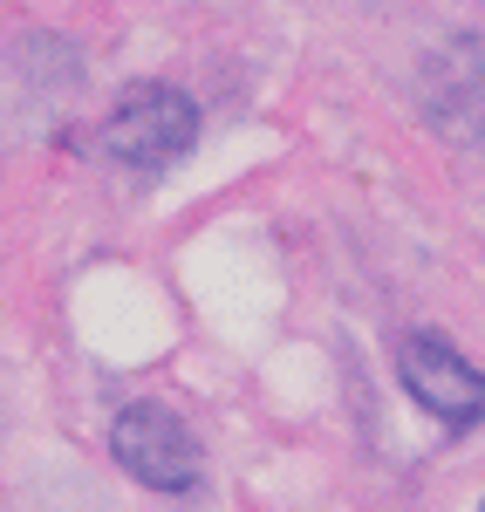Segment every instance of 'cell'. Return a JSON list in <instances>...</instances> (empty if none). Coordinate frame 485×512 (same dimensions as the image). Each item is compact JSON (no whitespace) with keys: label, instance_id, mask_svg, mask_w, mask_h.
<instances>
[{"label":"cell","instance_id":"cell-1","mask_svg":"<svg viewBox=\"0 0 485 512\" xmlns=\"http://www.w3.org/2000/svg\"><path fill=\"white\" fill-rule=\"evenodd\" d=\"M192 144H199V110H192V96L171 89V82L130 89L117 110H110V123H103V151H110L123 171H171Z\"/></svg>","mask_w":485,"mask_h":512},{"label":"cell","instance_id":"cell-2","mask_svg":"<svg viewBox=\"0 0 485 512\" xmlns=\"http://www.w3.org/2000/svg\"><path fill=\"white\" fill-rule=\"evenodd\" d=\"M110 458L137 485H151V492H192L205 478L199 437L185 431V417L164 410V403H130L123 410L117 424H110Z\"/></svg>","mask_w":485,"mask_h":512},{"label":"cell","instance_id":"cell-3","mask_svg":"<svg viewBox=\"0 0 485 512\" xmlns=\"http://www.w3.org/2000/svg\"><path fill=\"white\" fill-rule=\"evenodd\" d=\"M397 376H404V390L438 424H451V431H479L485 424V376L451 342H438V335H404L397 342Z\"/></svg>","mask_w":485,"mask_h":512}]
</instances>
